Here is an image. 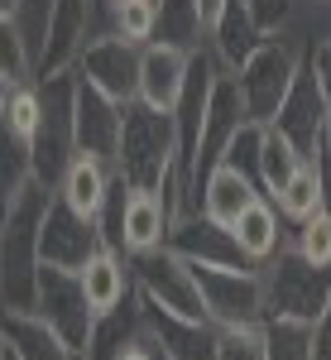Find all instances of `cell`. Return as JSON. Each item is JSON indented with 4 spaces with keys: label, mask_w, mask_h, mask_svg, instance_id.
<instances>
[{
    "label": "cell",
    "mask_w": 331,
    "mask_h": 360,
    "mask_svg": "<svg viewBox=\"0 0 331 360\" xmlns=\"http://www.w3.org/2000/svg\"><path fill=\"white\" fill-rule=\"evenodd\" d=\"M53 193L29 183L5 197L0 212V278L5 312H39V269H44V217Z\"/></svg>",
    "instance_id": "6da1fadb"
},
{
    "label": "cell",
    "mask_w": 331,
    "mask_h": 360,
    "mask_svg": "<svg viewBox=\"0 0 331 360\" xmlns=\"http://www.w3.org/2000/svg\"><path fill=\"white\" fill-rule=\"evenodd\" d=\"M188 178L183 168V144H178V120L164 111H149L144 101L125 106V135H120V159L115 178L130 188H164L168 178Z\"/></svg>",
    "instance_id": "7a4b0ae2"
},
{
    "label": "cell",
    "mask_w": 331,
    "mask_h": 360,
    "mask_svg": "<svg viewBox=\"0 0 331 360\" xmlns=\"http://www.w3.org/2000/svg\"><path fill=\"white\" fill-rule=\"evenodd\" d=\"M39 82H44V125L29 139V164H34V183L44 193H58L63 173L77 159V82L72 72Z\"/></svg>",
    "instance_id": "3957f363"
},
{
    "label": "cell",
    "mask_w": 331,
    "mask_h": 360,
    "mask_svg": "<svg viewBox=\"0 0 331 360\" xmlns=\"http://www.w3.org/2000/svg\"><path fill=\"white\" fill-rule=\"evenodd\" d=\"M307 68V53L298 44H288L283 34H269L249 63L235 72V82H240V96H245V111L254 125H274L278 111H283V101L293 96V86L303 77Z\"/></svg>",
    "instance_id": "277c9868"
},
{
    "label": "cell",
    "mask_w": 331,
    "mask_h": 360,
    "mask_svg": "<svg viewBox=\"0 0 331 360\" xmlns=\"http://www.w3.org/2000/svg\"><path fill=\"white\" fill-rule=\"evenodd\" d=\"M202 303L216 327H254L269 322V293H264V269L259 264H207L193 259Z\"/></svg>",
    "instance_id": "5b68a950"
},
{
    "label": "cell",
    "mask_w": 331,
    "mask_h": 360,
    "mask_svg": "<svg viewBox=\"0 0 331 360\" xmlns=\"http://www.w3.org/2000/svg\"><path fill=\"white\" fill-rule=\"evenodd\" d=\"M106 240L115 250H125L130 259L139 255H154V250H164L173 240V212H168V202L154 188H130V183H115V197H110L106 207Z\"/></svg>",
    "instance_id": "8992f818"
},
{
    "label": "cell",
    "mask_w": 331,
    "mask_h": 360,
    "mask_svg": "<svg viewBox=\"0 0 331 360\" xmlns=\"http://www.w3.org/2000/svg\"><path fill=\"white\" fill-rule=\"evenodd\" d=\"M264 269V293H269V317H303V322H317L331 303V269H317L307 264L293 245H283L269 259L259 264Z\"/></svg>",
    "instance_id": "52a82bcc"
},
{
    "label": "cell",
    "mask_w": 331,
    "mask_h": 360,
    "mask_svg": "<svg viewBox=\"0 0 331 360\" xmlns=\"http://www.w3.org/2000/svg\"><path fill=\"white\" fill-rule=\"evenodd\" d=\"M135 283L144 303H159L178 317H193V322H212L207 317V303H202V283H197V269L188 255H178L173 245L154 250V255H139L135 259ZM216 327V322H212Z\"/></svg>",
    "instance_id": "ba28073f"
},
{
    "label": "cell",
    "mask_w": 331,
    "mask_h": 360,
    "mask_svg": "<svg viewBox=\"0 0 331 360\" xmlns=\"http://www.w3.org/2000/svg\"><path fill=\"white\" fill-rule=\"evenodd\" d=\"M139 63H144V49H139V44H130V39L115 34V29H101L96 39L82 44L72 72H77L82 82L101 86L110 101L130 106V101H139Z\"/></svg>",
    "instance_id": "9c48e42d"
},
{
    "label": "cell",
    "mask_w": 331,
    "mask_h": 360,
    "mask_svg": "<svg viewBox=\"0 0 331 360\" xmlns=\"http://www.w3.org/2000/svg\"><path fill=\"white\" fill-rule=\"evenodd\" d=\"M249 125V111H245V96H240V82L235 72H216V86H212V106H207V120H202V144H197V159H193V207H197V188L212 168L231 154V144L240 139V130Z\"/></svg>",
    "instance_id": "30bf717a"
},
{
    "label": "cell",
    "mask_w": 331,
    "mask_h": 360,
    "mask_svg": "<svg viewBox=\"0 0 331 360\" xmlns=\"http://www.w3.org/2000/svg\"><path fill=\"white\" fill-rule=\"evenodd\" d=\"M39 312H44L58 332L67 336V346H72L77 356L91 351L96 312H91V303H86L82 269H58V264H44V269H39Z\"/></svg>",
    "instance_id": "8fae6325"
},
{
    "label": "cell",
    "mask_w": 331,
    "mask_h": 360,
    "mask_svg": "<svg viewBox=\"0 0 331 360\" xmlns=\"http://www.w3.org/2000/svg\"><path fill=\"white\" fill-rule=\"evenodd\" d=\"M101 245H110L106 231L96 221L77 217L63 197L53 193L48 202V217H44V264H58V269H86V259Z\"/></svg>",
    "instance_id": "7c38bea8"
},
{
    "label": "cell",
    "mask_w": 331,
    "mask_h": 360,
    "mask_svg": "<svg viewBox=\"0 0 331 360\" xmlns=\"http://www.w3.org/2000/svg\"><path fill=\"white\" fill-rule=\"evenodd\" d=\"M327 120H331V96L322 91L317 72H312V68H303V77H298V86H293V96L283 101L274 130H283V135L293 139L303 159H322V135H327Z\"/></svg>",
    "instance_id": "4fadbf2b"
},
{
    "label": "cell",
    "mask_w": 331,
    "mask_h": 360,
    "mask_svg": "<svg viewBox=\"0 0 331 360\" xmlns=\"http://www.w3.org/2000/svg\"><path fill=\"white\" fill-rule=\"evenodd\" d=\"M72 82H77V154H96V159L115 164L120 135H125V106L110 101L101 86L82 82L77 72H72Z\"/></svg>",
    "instance_id": "5bb4252c"
},
{
    "label": "cell",
    "mask_w": 331,
    "mask_h": 360,
    "mask_svg": "<svg viewBox=\"0 0 331 360\" xmlns=\"http://www.w3.org/2000/svg\"><path fill=\"white\" fill-rule=\"evenodd\" d=\"M193 58L197 53L178 49V44H164V39L144 44V63H139V101H144L149 111L173 115L178 101H183V91H188Z\"/></svg>",
    "instance_id": "9a60e30c"
},
{
    "label": "cell",
    "mask_w": 331,
    "mask_h": 360,
    "mask_svg": "<svg viewBox=\"0 0 331 360\" xmlns=\"http://www.w3.org/2000/svg\"><path fill=\"white\" fill-rule=\"evenodd\" d=\"M139 312H144V332L164 360H216V327L212 322L178 317V312L144 303V298H139Z\"/></svg>",
    "instance_id": "2e32d148"
},
{
    "label": "cell",
    "mask_w": 331,
    "mask_h": 360,
    "mask_svg": "<svg viewBox=\"0 0 331 360\" xmlns=\"http://www.w3.org/2000/svg\"><path fill=\"white\" fill-rule=\"evenodd\" d=\"M82 288H86V303H91V312H96V322H101V317H115L125 303L139 298L135 259H130L125 250H115V245H101L91 259H86Z\"/></svg>",
    "instance_id": "e0dca14e"
},
{
    "label": "cell",
    "mask_w": 331,
    "mask_h": 360,
    "mask_svg": "<svg viewBox=\"0 0 331 360\" xmlns=\"http://www.w3.org/2000/svg\"><path fill=\"white\" fill-rule=\"evenodd\" d=\"M254 197H264V188H259V183H254L240 164L221 159V164L202 178V188H197V212H202L207 221H216V226H226V231H231Z\"/></svg>",
    "instance_id": "ac0fdd59"
},
{
    "label": "cell",
    "mask_w": 331,
    "mask_h": 360,
    "mask_svg": "<svg viewBox=\"0 0 331 360\" xmlns=\"http://www.w3.org/2000/svg\"><path fill=\"white\" fill-rule=\"evenodd\" d=\"M115 164H106V159H96V154H77L72 159V168L63 173V188H58V197L77 212V217H86V221H106V207L110 197H115Z\"/></svg>",
    "instance_id": "d6986e66"
},
{
    "label": "cell",
    "mask_w": 331,
    "mask_h": 360,
    "mask_svg": "<svg viewBox=\"0 0 331 360\" xmlns=\"http://www.w3.org/2000/svg\"><path fill=\"white\" fill-rule=\"evenodd\" d=\"M5 351L15 360H82L44 312H5Z\"/></svg>",
    "instance_id": "ffe728a7"
},
{
    "label": "cell",
    "mask_w": 331,
    "mask_h": 360,
    "mask_svg": "<svg viewBox=\"0 0 331 360\" xmlns=\"http://www.w3.org/2000/svg\"><path fill=\"white\" fill-rule=\"evenodd\" d=\"M264 39H269V34L259 25L254 5H249V0H231L226 15L216 20V29H212V53H216V63L226 72H240L249 63V53H254Z\"/></svg>",
    "instance_id": "44dd1931"
},
{
    "label": "cell",
    "mask_w": 331,
    "mask_h": 360,
    "mask_svg": "<svg viewBox=\"0 0 331 360\" xmlns=\"http://www.w3.org/2000/svg\"><path fill=\"white\" fill-rule=\"evenodd\" d=\"M231 236H235V245H240V255H245L249 264H269L278 250L288 245L283 212L274 207V197H254L245 212H240V221L231 226Z\"/></svg>",
    "instance_id": "7402d4cb"
},
{
    "label": "cell",
    "mask_w": 331,
    "mask_h": 360,
    "mask_svg": "<svg viewBox=\"0 0 331 360\" xmlns=\"http://www.w3.org/2000/svg\"><path fill=\"white\" fill-rule=\"evenodd\" d=\"M168 245L178 250V255H188V259H207V264H249L245 255H240V245H235V236L226 226L207 221L202 212H193V217H183V221L173 226Z\"/></svg>",
    "instance_id": "603a6c76"
},
{
    "label": "cell",
    "mask_w": 331,
    "mask_h": 360,
    "mask_svg": "<svg viewBox=\"0 0 331 360\" xmlns=\"http://www.w3.org/2000/svg\"><path fill=\"white\" fill-rule=\"evenodd\" d=\"M274 207L283 212L288 226H303L307 217H317L327 207V159H303V168L288 178V188L274 197Z\"/></svg>",
    "instance_id": "cb8c5ba5"
},
{
    "label": "cell",
    "mask_w": 331,
    "mask_h": 360,
    "mask_svg": "<svg viewBox=\"0 0 331 360\" xmlns=\"http://www.w3.org/2000/svg\"><path fill=\"white\" fill-rule=\"evenodd\" d=\"M39 125H44V82H0V135L29 144Z\"/></svg>",
    "instance_id": "d4e9b609"
},
{
    "label": "cell",
    "mask_w": 331,
    "mask_h": 360,
    "mask_svg": "<svg viewBox=\"0 0 331 360\" xmlns=\"http://www.w3.org/2000/svg\"><path fill=\"white\" fill-rule=\"evenodd\" d=\"M53 15H58V0H15L10 10H0V25H10L15 34H20V44L29 49L34 68H44V58H48Z\"/></svg>",
    "instance_id": "484cf974"
},
{
    "label": "cell",
    "mask_w": 331,
    "mask_h": 360,
    "mask_svg": "<svg viewBox=\"0 0 331 360\" xmlns=\"http://www.w3.org/2000/svg\"><path fill=\"white\" fill-rule=\"evenodd\" d=\"M298 168H303L298 144L283 135V130L264 125V139H259V173H254V178H259V188H264V197H278Z\"/></svg>",
    "instance_id": "4316f807"
},
{
    "label": "cell",
    "mask_w": 331,
    "mask_h": 360,
    "mask_svg": "<svg viewBox=\"0 0 331 360\" xmlns=\"http://www.w3.org/2000/svg\"><path fill=\"white\" fill-rule=\"evenodd\" d=\"M159 39L188 49V53H202L212 44V34L197 15V0H159Z\"/></svg>",
    "instance_id": "83f0119b"
},
{
    "label": "cell",
    "mask_w": 331,
    "mask_h": 360,
    "mask_svg": "<svg viewBox=\"0 0 331 360\" xmlns=\"http://www.w3.org/2000/svg\"><path fill=\"white\" fill-rule=\"evenodd\" d=\"M269 360H312V322L303 317H269Z\"/></svg>",
    "instance_id": "f1b7e54d"
},
{
    "label": "cell",
    "mask_w": 331,
    "mask_h": 360,
    "mask_svg": "<svg viewBox=\"0 0 331 360\" xmlns=\"http://www.w3.org/2000/svg\"><path fill=\"white\" fill-rule=\"evenodd\" d=\"M110 29L125 34L130 44H154L159 39V0H130L120 10H110Z\"/></svg>",
    "instance_id": "f546056e"
},
{
    "label": "cell",
    "mask_w": 331,
    "mask_h": 360,
    "mask_svg": "<svg viewBox=\"0 0 331 360\" xmlns=\"http://www.w3.org/2000/svg\"><path fill=\"white\" fill-rule=\"evenodd\" d=\"M288 245L298 250L307 264L331 269V207H322L317 217H307L303 226H293V240H288Z\"/></svg>",
    "instance_id": "4dcf8cb0"
},
{
    "label": "cell",
    "mask_w": 331,
    "mask_h": 360,
    "mask_svg": "<svg viewBox=\"0 0 331 360\" xmlns=\"http://www.w3.org/2000/svg\"><path fill=\"white\" fill-rule=\"evenodd\" d=\"M216 360H269V332L254 327H216Z\"/></svg>",
    "instance_id": "1f68e13d"
},
{
    "label": "cell",
    "mask_w": 331,
    "mask_h": 360,
    "mask_svg": "<svg viewBox=\"0 0 331 360\" xmlns=\"http://www.w3.org/2000/svg\"><path fill=\"white\" fill-rule=\"evenodd\" d=\"M249 5H254L264 34H278V29L288 25V10H293V0H249Z\"/></svg>",
    "instance_id": "d6a6232c"
},
{
    "label": "cell",
    "mask_w": 331,
    "mask_h": 360,
    "mask_svg": "<svg viewBox=\"0 0 331 360\" xmlns=\"http://www.w3.org/2000/svg\"><path fill=\"white\" fill-rule=\"evenodd\" d=\"M312 360H331V303H327V312L312 322Z\"/></svg>",
    "instance_id": "836d02e7"
},
{
    "label": "cell",
    "mask_w": 331,
    "mask_h": 360,
    "mask_svg": "<svg viewBox=\"0 0 331 360\" xmlns=\"http://www.w3.org/2000/svg\"><path fill=\"white\" fill-rule=\"evenodd\" d=\"M307 68L317 72V82H322V91H327V96H331V44H322L317 53L307 58Z\"/></svg>",
    "instance_id": "e575fe53"
},
{
    "label": "cell",
    "mask_w": 331,
    "mask_h": 360,
    "mask_svg": "<svg viewBox=\"0 0 331 360\" xmlns=\"http://www.w3.org/2000/svg\"><path fill=\"white\" fill-rule=\"evenodd\" d=\"M115 360H164V356H159V346H154V341H149V332H144L135 346H125Z\"/></svg>",
    "instance_id": "d590c367"
},
{
    "label": "cell",
    "mask_w": 331,
    "mask_h": 360,
    "mask_svg": "<svg viewBox=\"0 0 331 360\" xmlns=\"http://www.w3.org/2000/svg\"><path fill=\"white\" fill-rule=\"evenodd\" d=\"M226 5H231V0H197V15H202V25H207V34L216 29V20L226 15Z\"/></svg>",
    "instance_id": "8d00e7d4"
},
{
    "label": "cell",
    "mask_w": 331,
    "mask_h": 360,
    "mask_svg": "<svg viewBox=\"0 0 331 360\" xmlns=\"http://www.w3.org/2000/svg\"><path fill=\"white\" fill-rule=\"evenodd\" d=\"M322 159L331 164V120H327V135H322Z\"/></svg>",
    "instance_id": "74e56055"
},
{
    "label": "cell",
    "mask_w": 331,
    "mask_h": 360,
    "mask_svg": "<svg viewBox=\"0 0 331 360\" xmlns=\"http://www.w3.org/2000/svg\"><path fill=\"white\" fill-rule=\"evenodd\" d=\"M0 360H15V356H10V351H0Z\"/></svg>",
    "instance_id": "f35d334b"
}]
</instances>
